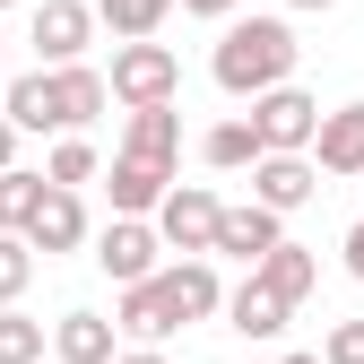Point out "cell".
<instances>
[{"mask_svg": "<svg viewBox=\"0 0 364 364\" xmlns=\"http://www.w3.org/2000/svg\"><path fill=\"white\" fill-rule=\"evenodd\" d=\"M295 9H338V0H295Z\"/></svg>", "mask_w": 364, "mask_h": 364, "instance_id": "30", "label": "cell"}, {"mask_svg": "<svg viewBox=\"0 0 364 364\" xmlns=\"http://www.w3.org/2000/svg\"><path fill=\"white\" fill-rule=\"evenodd\" d=\"M252 130H260V148H312L321 139V105L287 78V87H269V96H252Z\"/></svg>", "mask_w": 364, "mask_h": 364, "instance_id": "4", "label": "cell"}, {"mask_svg": "<svg viewBox=\"0 0 364 364\" xmlns=\"http://www.w3.org/2000/svg\"><path fill=\"white\" fill-rule=\"evenodd\" d=\"M53 96H61V130H78V122H96V113H105L113 78H105V70H87V61H61V70H53Z\"/></svg>", "mask_w": 364, "mask_h": 364, "instance_id": "14", "label": "cell"}, {"mask_svg": "<svg viewBox=\"0 0 364 364\" xmlns=\"http://www.w3.org/2000/svg\"><path fill=\"white\" fill-rule=\"evenodd\" d=\"M165 9H173V0H96V18H105L122 43H130V35H156V26H165Z\"/></svg>", "mask_w": 364, "mask_h": 364, "instance_id": "21", "label": "cell"}, {"mask_svg": "<svg viewBox=\"0 0 364 364\" xmlns=\"http://www.w3.org/2000/svg\"><path fill=\"white\" fill-rule=\"evenodd\" d=\"M260 278H269V287H278L287 304H304L312 287H321V260H312L304 243H278V252H269V260H260Z\"/></svg>", "mask_w": 364, "mask_h": 364, "instance_id": "18", "label": "cell"}, {"mask_svg": "<svg viewBox=\"0 0 364 364\" xmlns=\"http://www.w3.org/2000/svg\"><path fill=\"white\" fill-rule=\"evenodd\" d=\"M9 156H18V122L0 113V173H9Z\"/></svg>", "mask_w": 364, "mask_h": 364, "instance_id": "27", "label": "cell"}, {"mask_svg": "<svg viewBox=\"0 0 364 364\" xmlns=\"http://www.w3.org/2000/svg\"><path fill=\"white\" fill-rule=\"evenodd\" d=\"M295 53H304V43H295L287 18H235L208 70H217L225 96H269V87H287V78H295Z\"/></svg>", "mask_w": 364, "mask_h": 364, "instance_id": "1", "label": "cell"}, {"mask_svg": "<svg viewBox=\"0 0 364 364\" xmlns=\"http://www.w3.org/2000/svg\"><path fill=\"white\" fill-rule=\"evenodd\" d=\"M191 18H235V0H182Z\"/></svg>", "mask_w": 364, "mask_h": 364, "instance_id": "26", "label": "cell"}, {"mask_svg": "<svg viewBox=\"0 0 364 364\" xmlns=\"http://www.w3.org/2000/svg\"><path fill=\"white\" fill-rule=\"evenodd\" d=\"M312 191H321V173H312V156H304V148H269V156L252 165V200H269L278 217H287V208H304Z\"/></svg>", "mask_w": 364, "mask_h": 364, "instance_id": "6", "label": "cell"}, {"mask_svg": "<svg viewBox=\"0 0 364 364\" xmlns=\"http://www.w3.org/2000/svg\"><path fill=\"white\" fill-rule=\"evenodd\" d=\"M321 173H364V105H338L321 113V139H312Z\"/></svg>", "mask_w": 364, "mask_h": 364, "instance_id": "13", "label": "cell"}, {"mask_svg": "<svg viewBox=\"0 0 364 364\" xmlns=\"http://www.w3.org/2000/svg\"><path fill=\"white\" fill-rule=\"evenodd\" d=\"M113 330H122V321H96V312H61L53 355H61V364H113Z\"/></svg>", "mask_w": 364, "mask_h": 364, "instance_id": "16", "label": "cell"}, {"mask_svg": "<svg viewBox=\"0 0 364 364\" xmlns=\"http://www.w3.org/2000/svg\"><path fill=\"white\" fill-rule=\"evenodd\" d=\"M165 287H173V304H182V321H208V312H225V287H217V269H208V252H191V260H173V269H165Z\"/></svg>", "mask_w": 364, "mask_h": 364, "instance_id": "15", "label": "cell"}, {"mask_svg": "<svg viewBox=\"0 0 364 364\" xmlns=\"http://www.w3.org/2000/svg\"><path fill=\"white\" fill-rule=\"evenodd\" d=\"M43 355V321H26L18 304H0V364H35Z\"/></svg>", "mask_w": 364, "mask_h": 364, "instance_id": "22", "label": "cell"}, {"mask_svg": "<svg viewBox=\"0 0 364 364\" xmlns=\"http://www.w3.org/2000/svg\"><path fill=\"white\" fill-rule=\"evenodd\" d=\"M278 364H321V355H278Z\"/></svg>", "mask_w": 364, "mask_h": 364, "instance_id": "32", "label": "cell"}, {"mask_svg": "<svg viewBox=\"0 0 364 364\" xmlns=\"http://www.w3.org/2000/svg\"><path fill=\"white\" fill-rule=\"evenodd\" d=\"M200 156H208L217 173H235V165H260L269 148H260V130H252V122H217L208 139H200Z\"/></svg>", "mask_w": 364, "mask_h": 364, "instance_id": "20", "label": "cell"}, {"mask_svg": "<svg viewBox=\"0 0 364 364\" xmlns=\"http://www.w3.org/2000/svg\"><path fill=\"white\" fill-rule=\"evenodd\" d=\"M43 191H53V173H0V225H9V235H26L35 225V208H43Z\"/></svg>", "mask_w": 364, "mask_h": 364, "instance_id": "19", "label": "cell"}, {"mask_svg": "<svg viewBox=\"0 0 364 364\" xmlns=\"http://www.w3.org/2000/svg\"><path fill=\"white\" fill-rule=\"evenodd\" d=\"M0 96H9V53H0Z\"/></svg>", "mask_w": 364, "mask_h": 364, "instance_id": "31", "label": "cell"}, {"mask_svg": "<svg viewBox=\"0 0 364 364\" xmlns=\"http://www.w3.org/2000/svg\"><path fill=\"white\" fill-rule=\"evenodd\" d=\"M26 243H35L43 260L87 243V208H78V191H70V182H53V191H43V208H35V225H26Z\"/></svg>", "mask_w": 364, "mask_h": 364, "instance_id": "11", "label": "cell"}, {"mask_svg": "<svg viewBox=\"0 0 364 364\" xmlns=\"http://www.w3.org/2000/svg\"><path fill=\"white\" fill-rule=\"evenodd\" d=\"M287 243V225H278V208H269V200H252V208H225V225H217V252L225 260H269V252H278Z\"/></svg>", "mask_w": 364, "mask_h": 364, "instance_id": "9", "label": "cell"}, {"mask_svg": "<svg viewBox=\"0 0 364 364\" xmlns=\"http://www.w3.org/2000/svg\"><path fill=\"white\" fill-rule=\"evenodd\" d=\"M43 173H53V182H70V191H78V182H96V148H87V139H61Z\"/></svg>", "mask_w": 364, "mask_h": 364, "instance_id": "24", "label": "cell"}, {"mask_svg": "<svg viewBox=\"0 0 364 364\" xmlns=\"http://www.w3.org/2000/svg\"><path fill=\"white\" fill-rule=\"evenodd\" d=\"M165 191H173V156H139V148L113 156V208H122V217L165 208Z\"/></svg>", "mask_w": 364, "mask_h": 364, "instance_id": "7", "label": "cell"}, {"mask_svg": "<svg viewBox=\"0 0 364 364\" xmlns=\"http://www.w3.org/2000/svg\"><path fill=\"white\" fill-rule=\"evenodd\" d=\"M0 9H9V0H0Z\"/></svg>", "mask_w": 364, "mask_h": 364, "instance_id": "33", "label": "cell"}, {"mask_svg": "<svg viewBox=\"0 0 364 364\" xmlns=\"http://www.w3.org/2000/svg\"><path fill=\"white\" fill-rule=\"evenodd\" d=\"M122 330H130V338L182 330V304H173V287H165V269H156V278H139V287H122Z\"/></svg>", "mask_w": 364, "mask_h": 364, "instance_id": "12", "label": "cell"}, {"mask_svg": "<svg viewBox=\"0 0 364 364\" xmlns=\"http://www.w3.org/2000/svg\"><path fill=\"white\" fill-rule=\"evenodd\" d=\"M173 87H182V61L165 53V43L130 35L122 53H113V96L122 105H173Z\"/></svg>", "mask_w": 364, "mask_h": 364, "instance_id": "2", "label": "cell"}, {"mask_svg": "<svg viewBox=\"0 0 364 364\" xmlns=\"http://www.w3.org/2000/svg\"><path fill=\"white\" fill-rule=\"evenodd\" d=\"M156 252H165V235H156V225H139V217H113L105 235H96V260H105V278H113V287L156 278Z\"/></svg>", "mask_w": 364, "mask_h": 364, "instance_id": "5", "label": "cell"}, {"mask_svg": "<svg viewBox=\"0 0 364 364\" xmlns=\"http://www.w3.org/2000/svg\"><path fill=\"white\" fill-rule=\"evenodd\" d=\"M26 278H35V243L0 225V304H18V295H26Z\"/></svg>", "mask_w": 364, "mask_h": 364, "instance_id": "23", "label": "cell"}, {"mask_svg": "<svg viewBox=\"0 0 364 364\" xmlns=\"http://www.w3.org/2000/svg\"><path fill=\"white\" fill-rule=\"evenodd\" d=\"M217 225H225V200H217V191H200V182L165 191V208H156L165 252H217Z\"/></svg>", "mask_w": 364, "mask_h": 364, "instance_id": "3", "label": "cell"}, {"mask_svg": "<svg viewBox=\"0 0 364 364\" xmlns=\"http://www.w3.org/2000/svg\"><path fill=\"white\" fill-rule=\"evenodd\" d=\"M9 122L18 130H61V96H53V70H35V78H9Z\"/></svg>", "mask_w": 364, "mask_h": 364, "instance_id": "17", "label": "cell"}, {"mask_svg": "<svg viewBox=\"0 0 364 364\" xmlns=\"http://www.w3.org/2000/svg\"><path fill=\"white\" fill-rule=\"evenodd\" d=\"M87 35H96V9H87V0H43V9H35V53L53 70L87 53Z\"/></svg>", "mask_w": 364, "mask_h": 364, "instance_id": "8", "label": "cell"}, {"mask_svg": "<svg viewBox=\"0 0 364 364\" xmlns=\"http://www.w3.org/2000/svg\"><path fill=\"white\" fill-rule=\"evenodd\" d=\"M347 269H355V278H364V225H355V235H347Z\"/></svg>", "mask_w": 364, "mask_h": 364, "instance_id": "28", "label": "cell"}, {"mask_svg": "<svg viewBox=\"0 0 364 364\" xmlns=\"http://www.w3.org/2000/svg\"><path fill=\"white\" fill-rule=\"evenodd\" d=\"M321 364H364V321H338L330 347H321Z\"/></svg>", "mask_w": 364, "mask_h": 364, "instance_id": "25", "label": "cell"}, {"mask_svg": "<svg viewBox=\"0 0 364 364\" xmlns=\"http://www.w3.org/2000/svg\"><path fill=\"white\" fill-rule=\"evenodd\" d=\"M287 312H295V304H287V295L252 269V278L225 295V330H243V338H278V330H287Z\"/></svg>", "mask_w": 364, "mask_h": 364, "instance_id": "10", "label": "cell"}, {"mask_svg": "<svg viewBox=\"0 0 364 364\" xmlns=\"http://www.w3.org/2000/svg\"><path fill=\"white\" fill-rule=\"evenodd\" d=\"M113 364H165V355H156V347H139V355H113Z\"/></svg>", "mask_w": 364, "mask_h": 364, "instance_id": "29", "label": "cell"}]
</instances>
